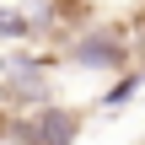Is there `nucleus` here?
<instances>
[{
	"label": "nucleus",
	"instance_id": "nucleus-1",
	"mask_svg": "<svg viewBox=\"0 0 145 145\" xmlns=\"http://www.w3.org/2000/svg\"><path fill=\"white\" fill-rule=\"evenodd\" d=\"M97 5H102V0H54V11H59V16H70V22H81V16H91Z\"/></svg>",
	"mask_w": 145,
	"mask_h": 145
},
{
	"label": "nucleus",
	"instance_id": "nucleus-2",
	"mask_svg": "<svg viewBox=\"0 0 145 145\" xmlns=\"http://www.w3.org/2000/svg\"><path fill=\"white\" fill-rule=\"evenodd\" d=\"M124 32H135V38L145 43V0H135V5H129V16H124Z\"/></svg>",
	"mask_w": 145,
	"mask_h": 145
}]
</instances>
